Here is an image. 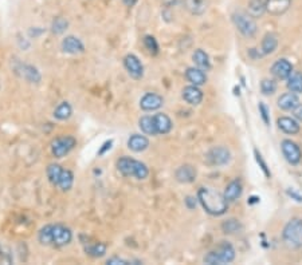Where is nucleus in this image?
I'll return each mask as SVG.
<instances>
[{
	"label": "nucleus",
	"instance_id": "f257e3e1",
	"mask_svg": "<svg viewBox=\"0 0 302 265\" xmlns=\"http://www.w3.org/2000/svg\"><path fill=\"white\" fill-rule=\"evenodd\" d=\"M198 199L204 210L211 216H222L228 208L224 196L211 188H200L198 190Z\"/></svg>",
	"mask_w": 302,
	"mask_h": 265
},
{
	"label": "nucleus",
	"instance_id": "f03ea898",
	"mask_svg": "<svg viewBox=\"0 0 302 265\" xmlns=\"http://www.w3.org/2000/svg\"><path fill=\"white\" fill-rule=\"evenodd\" d=\"M117 169L125 177H136L137 180H145L149 175L148 166L130 157H121L117 161Z\"/></svg>",
	"mask_w": 302,
	"mask_h": 265
},
{
	"label": "nucleus",
	"instance_id": "7ed1b4c3",
	"mask_svg": "<svg viewBox=\"0 0 302 265\" xmlns=\"http://www.w3.org/2000/svg\"><path fill=\"white\" fill-rule=\"evenodd\" d=\"M282 240L289 249H300V248H302L301 218H293L285 225L282 232Z\"/></svg>",
	"mask_w": 302,
	"mask_h": 265
},
{
	"label": "nucleus",
	"instance_id": "20e7f679",
	"mask_svg": "<svg viewBox=\"0 0 302 265\" xmlns=\"http://www.w3.org/2000/svg\"><path fill=\"white\" fill-rule=\"evenodd\" d=\"M235 259V249L227 241H222L214 251L208 252L204 257V263L210 265L228 264Z\"/></svg>",
	"mask_w": 302,
	"mask_h": 265
},
{
	"label": "nucleus",
	"instance_id": "39448f33",
	"mask_svg": "<svg viewBox=\"0 0 302 265\" xmlns=\"http://www.w3.org/2000/svg\"><path fill=\"white\" fill-rule=\"evenodd\" d=\"M232 22L235 24L236 30L246 38H253L257 33L255 19L246 12H235L232 15Z\"/></svg>",
	"mask_w": 302,
	"mask_h": 265
},
{
	"label": "nucleus",
	"instance_id": "423d86ee",
	"mask_svg": "<svg viewBox=\"0 0 302 265\" xmlns=\"http://www.w3.org/2000/svg\"><path fill=\"white\" fill-rule=\"evenodd\" d=\"M76 138L71 135H63V137L55 138L51 142V153L55 158H63L76 147Z\"/></svg>",
	"mask_w": 302,
	"mask_h": 265
},
{
	"label": "nucleus",
	"instance_id": "0eeeda50",
	"mask_svg": "<svg viewBox=\"0 0 302 265\" xmlns=\"http://www.w3.org/2000/svg\"><path fill=\"white\" fill-rule=\"evenodd\" d=\"M206 160L210 165L213 166H223L227 165L230 160H231V154L230 150L224 146H216L213 147L206 156Z\"/></svg>",
	"mask_w": 302,
	"mask_h": 265
},
{
	"label": "nucleus",
	"instance_id": "6e6552de",
	"mask_svg": "<svg viewBox=\"0 0 302 265\" xmlns=\"http://www.w3.org/2000/svg\"><path fill=\"white\" fill-rule=\"evenodd\" d=\"M73 240V233L65 225H51V245L65 246Z\"/></svg>",
	"mask_w": 302,
	"mask_h": 265
},
{
	"label": "nucleus",
	"instance_id": "1a4fd4ad",
	"mask_svg": "<svg viewBox=\"0 0 302 265\" xmlns=\"http://www.w3.org/2000/svg\"><path fill=\"white\" fill-rule=\"evenodd\" d=\"M281 149H282L283 157L286 158V161H288L289 164H292V165L300 164L302 158V152L297 143L293 142L290 139H285V141H282Z\"/></svg>",
	"mask_w": 302,
	"mask_h": 265
},
{
	"label": "nucleus",
	"instance_id": "9d476101",
	"mask_svg": "<svg viewBox=\"0 0 302 265\" xmlns=\"http://www.w3.org/2000/svg\"><path fill=\"white\" fill-rule=\"evenodd\" d=\"M124 66L133 79H141L144 76V66L136 55L128 54L127 57L124 58Z\"/></svg>",
	"mask_w": 302,
	"mask_h": 265
},
{
	"label": "nucleus",
	"instance_id": "9b49d317",
	"mask_svg": "<svg viewBox=\"0 0 302 265\" xmlns=\"http://www.w3.org/2000/svg\"><path fill=\"white\" fill-rule=\"evenodd\" d=\"M292 72L293 66L288 59H278V61L275 62L273 66H271V74H273L277 79H279V81L288 79Z\"/></svg>",
	"mask_w": 302,
	"mask_h": 265
},
{
	"label": "nucleus",
	"instance_id": "f8f14e48",
	"mask_svg": "<svg viewBox=\"0 0 302 265\" xmlns=\"http://www.w3.org/2000/svg\"><path fill=\"white\" fill-rule=\"evenodd\" d=\"M163 103H164L163 97H160L159 94H155V93H148L140 100V107L144 111H155V110L160 109Z\"/></svg>",
	"mask_w": 302,
	"mask_h": 265
},
{
	"label": "nucleus",
	"instance_id": "ddd939ff",
	"mask_svg": "<svg viewBox=\"0 0 302 265\" xmlns=\"http://www.w3.org/2000/svg\"><path fill=\"white\" fill-rule=\"evenodd\" d=\"M62 50L66 54L77 55V54L85 52V46H84V43L81 42V39L73 36V35H69L62 40Z\"/></svg>",
	"mask_w": 302,
	"mask_h": 265
},
{
	"label": "nucleus",
	"instance_id": "4468645a",
	"mask_svg": "<svg viewBox=\"0 0 302 265\" xmlns=\"http://www.w3.org/2000/svg\"><path fill=\"white\" fill-rule=\"evenodd\" d=\"M196 169L191 165H183L180 166L179 169L175 171L176 181L180 184H191L196 180Z\"/></svg>",
	"mask_w": 302,
	"mask_h": 265
},
{
	"label": "nucleus",
	"instance_id": "2eb2a0df",
	"mask_svg": "<svg viewBox=\"0 0 302 265\" xmlns=\"http://www.w3.org/2000/svg\"><path fill=\"white\" fill-rule=\"evenodd\" d=\"M183 98L187 103L196 106V104L202 103V100H203V91L199 89V86H187L183 90Z\"/></svg>",
	"mask_w": 302,
	"mask_h": 265
},
{
	"label": "nucleus",
	"instance_id": "dca6fc26",
	"mask_svg": "<svg viewBox=\"0 0 302 265\" xmlns=\"http://www.w3.org/2000/svg\"><path fill=\"white\" fill-rule=\"evenodd\" d=\"M300 106V99L296 93H286L278 98V107L283 111H294Z\"/></svg>",
	"mask_w": 302,
	"mask_h": 265
},
{
	"label": "nucleus",
	"instance_id": "f3484780",
	"mask_svg": "<svg viewBox=\"0 0 302 265\" xmlns=\"http://www.w3.org/2000/svg\"><path fill=\"white\" fill-rule=\"evenodd\" d=\"M292 4V0H266V12L271 15L285 14Z\"/></svg>",
	"mask_w": 302,
	"mask_h": 265
},
{
	"label": "nucleus",
	"instance_id": "a211bd4d",
	"mask_svg": "<svg viewBox=\"0 0 302 265\" xmlns=\"http://www.w3.org/2000/svg\"><path fill=\"white\" fill-rule=\"evenodd\" d=\"M149 146V139L141 134H133L128 139V147L134 153H141Z\"/></svg>",
	"mask_w": 302,
	"mask_h": 265
},
{
	"label": "nucleus",
	"instance_id": "6ab92c4d",
	"mask_svg": "<svg viewBox=\"0 0 302 265\" xmlns=\"http://www.w3.org/2000/svg\"><path fill=\"white\" fill-rule=\"evenodd\" d=\"M242 192H243L242 182L239 180H234L227 185L223 196H224V199H227V202H234V201H236V199L241 197Z\"/></svg>",
	"mask_w": 302,
	"mask_h": 265
},
{
	"label": "nucleus",
	"instance_id": "aec40b11",
	"mask_svg": "<svg viewBox=\"0 0 302 265\" xmlns=\"http://www.w3.org/2000/svg\"><path fill=\"white\" fill-rule=\"evenodd\" d=\"M185 78L191 82V85L195 86H202L207 82V75L202 68L199 67H189L185 71Z\"/></svg>",
	"mask_w": 302,
	"mask_h": 265
},
{
	"label": "nucleus",
	"instance_id": "412c9836",
	"mask_svg": "<svg viewBox=\"0 0 302 265\" xmlns=\"http://www.w3.org/2000/svg\"><path fill=\"white\" fill-rule=\"evenodd\" d=\"M153 121L156 125L157 134H168L172 130V121L171 118L164 113H159L153 115Z\"/></svg>",
	"mask_w": 302,
	"mask_h": 265
},
{
	"label": "nucleus",
	"instance_id": "4be33fe9",
	"mask_svg": "<svg viewBox=\"0 0 302 265\" xmlns=\"http://www.w3.org/2000/svg\"><path fill=\"white\" fill-rule=\"evenodd\" d=\"M277 123H278V128L286 134L294 135L300 132V125L296 119L289 118V117H281V118H278Z\"/></svg>",
	"mask_w": 302,
	"mask_h": 265
},
{
	"label": "nucleus",
	"instance_id": "5701e85b",
	"mask_svg": "<svg viewBox=\"0 0 302 265\" xmlns=\"http://www.w3.org/2000/svg\"><path fill=\"white\" fill-rule=\"evenodd\" d=\"M266 12V0H250L247 4V14L258 19Z\"/></svg>",
	"mask_w": 302,
	"mask_h": 265
},
{
	"label": "nucleus",
	"instance_id": "b1692460",
	"mask_svg": "<svg viewBox=\"0 0 302 265\" xmlns=\"http://www.w3.org/2000/svg\"><path fill=\"white\" fill-rule=\"evenodd\" d=\"M278 47V36L275 33H267L264 35L263 40H262V54L269 55L273 54Z\"/></svg>",
	"mask_w": 302,
	"mask_h": 265
},
{
	"label": "nucleus",
	"instance_id": "393cba45",
	"mask_svg": "<svg viewBox=\"0 0 302 265\" xmlns=\"http://www.w3.org/2000/svg\"><path fill=\"white\" fill-rule=\"evenodd\" d=\"M192 59H194L195 65H196L199 68L204 70V71L211 68V62H210V57H208L207 52L203 51L202 48H199V50H196V51L194 52V55H192Z\"/></svg>",
	"mask_w": 302,
	"mask_h": 265
},
{
	"label": "nucleus",
	"instance_id": "a878e982",
	"mask_svg": "<svg viewBox=\"0 0 302 265\" xmlns=\"http://www.w3.org/2000/svg\"><path fill=\"white\" fill-rule=\"evenodd\" d=\"M138 126L141 129V132L146 135H157L156 125H155L153 117H149V115L141 117L140 121H138Z\"/></svg>",
	"mask_w": 302,
	"mask_h": 265
},
{
	"label": "nucleus",
	"instance_id": "bb28decb",
	"mask_svg": "<svg viewBox=\"0 0 302 265\" xmlns=\"http://www.w3.org/2000/svg\"><path fill=\"white\" fill-rule=\"evenodd\" d=\"M288 89L292 93H302V72L293 71L288 78Z\"/></svg>",
	"mask_w": 302,
	"mask_h": 265
},
{
	"label": "nucleus",
	"instance_id": "cd10ccee",
	"mask_svg": "<svg viewBox=\"0 0 302 265\" xmlns=\"http://www.w3.org/2000/svg\"><path fill=\"white\" fill-rule=\"evenodd\" d=\"M73 114V109L69 102H62L57 106V109L54 110V118L58 121H67Z\"/></svg>",
	"mask_w": 302,
	"mask_h": 265
},
{
	"label": "nucleus",
	"instance_id": "c85d7f7f",
	"mask_svg": "<svg viewBox=\"0 0 302 265\" xmlns=\"http://www.w3.org/2000/svg\"><path fill=\"white\" fill-rule=\"evenodd\" d=\"M73 184H74V174H73V171L65 170V169H63L57 186H59L63 192H67V190L71 189Z\"/></svg>",
	"mask_w": 302,
	"mask_h": 265
},
{
	"label": "nucleus",
	"instance_id": "c756f323",
	"mask_svg": "<svg viewBox=\"0 0 302 265\" xmlns=\"http://www.w3.org/2000/svg\"><path fill=\"white\" fill-rule=\"evenodd\" d=\"M23 76L24 79L30 82V83H39L41 79H42L38 68H35L34 66H30V65H24L23 66Z\"/></svg>",
	"mask_w": 302,
	"mask_h": 265
},
{
	"label": "nucleus",
	"instance_id": "7c9ffc66",
	"mask_svg": "<svg viewBox=\"0 0 302 265\" xmlns=\"http://www.w3.org/2000/svg\"><path fill=\"white\" fill-rule=\"evenodd\" d=\"M62 171H63V169H62L61 165H58V164H50V165L47 166V170H46V174H47L48 181H50L52 185H55V186H57L58 181H59V177H61V174H62Z\"/></svg>",
	"mask_w": 302,
	"mask_h": 265
},
{
	"label": "nucleus",
	"instance_id": "2f4dec72",
	"mask_svg": "<svg viewBox=\"0 0 302 265\" xmlns=\"http://www.w3.org/2000/svg\"><path fill=\"white\" fill-rule=\"evenodd\" d=\"M85 252L89 256H91V257L98 259V257H102L106 253V244H104V242H95L93 245L86 246Z\"/></svg>",
	"mask_w": 302,
	"mask_h": 265
},
{
	"label": "nucleus",
	"instance_id": "473e14b6",
	"mask_svg": "<svg viewBox=\"0 0 302 265\" xmlns=\"http://www.w3.org/2000/svg\"><path fill=\"white\" fill-rule=\"evenodd\" d=\"M187 7L192 14H203L206 11V0H187Z\"/></svg>",
	"mask_w": 302,
	"mask_h": 265
},
{
	"label": "nucleus",
	"instance_id": "72a5a7b5",
	"mask_svg": "<svg viewBox=\"0 0 302 265\" xmlns=\"http://www.w3.org/2000/svg\"><path fill=\"white\" fill-rule=\"evenodd\" d=\"M242 225L239 224V221L238 220H234V218H231V220H227V221H224V223L222 224V229L223 232L227 233V234H232V233H236L241 231Z\"/></svg>",
	"mask_w": 302,
	"mask_h": 265
},
{
	"label": "nucleus",
	"instance_id": "f704fd0d",
	"mask_svg": "<svg viewBox=\"0 0 302 265\" xmlns=\"http://www.w3.org/2000/svg\"><path fill=\"white\" fill-rule=\"evenodd\" d=\"M67 27H69V22H67L65 18H55V19L52 20L51 30L52 33H57V35L65 33L67 30Z\"/></svg>",
	"mask_w": 302,
	"mask_h": 265
},
{
	"label": "nucleus",
	"instance_id": "c9c22d12",
	"mask_svg": "<svg viewBox=\"0 0 302 265\" xmlns=\"http://www.w3.org/2000/svg\"><path fill=\"white\" fill-rule=\"evenodd\" d=\"M38 240L42 245H51V225H46L41 229Z\"/></svg>",
	"mask_w": 302,
	"mask_h": 265
},
{
	"label": "nucleus",
	"instance_id": "e433bc0d",
	"mask_svg": "<svg viewBox=\"0 0 302 265\" xmlns=\"http://www.w3.org/2000/svg\"><path fill=\"white\" fill-rule=\"evenodd\" d=\"M144 46H145V48L151 55H157V52H159V43L155 39V36L146 35L145 38H144Z\"/></svg>",
	"mask_w": 302,
	"mask_h": 265
},
{
	"label": "nucleus",
	"instance_id": "4c0bfd02",
	"mask_svg": "<svg viewBox=\"0 0 302 265\" xmlns=\"http://www.w3.org/2000/svg\"><path fill=\"white\" fill-rule=\"evenodd\" d=\"M277 90V83L271 79H263L260 82V91L264 95H273Z\"/></svg>",
	"mask_w": 302,
	"mask_h": 265
},
{
	"label": "nucleus",
	"instance_id": "58836bf2",
	"mask_svg": "<svg viewBox=\"0 0 302 265\" xmlns=\"http://www.w3.org/2000/svg\"><path fill=\"white\" fill-rule=\"evenodd\" d=\"M254 153H255V160H257V162L259 164L260 169L263 170L264 175H266V177H270V171L269 169H267V165H266V162L263 161V158L260 156V153H258V150H255Z\"/></svg>",
	"mask_w": 302,
	"mask_h": 265
},
{
	"label": "nucleus",
	"instance_id": "ea45409f",
	"mask_svg": "<svg viewBox=\"0 0 302 265\" xmlns=\"http://www.w3.org/2000/svg\"><path fill=\"white\" fill-rule=\"evenodd\" d=\"M259 113H260V117H262V119H263V122L266 123V125H269L270 123L269 109H267V106H266L263 102H260L259 103Z\"/></svg>",
	"mask_w": 302,
	"mask_h": 265
},
{
	"label": "nucleus",
	"instance_id": "a19ab883",
	"mask_svg": "<svg viewBox=\"0 0 302 265\" xmlns=\"http://www.w3.org/2000/svg\"><path fill=\"white\" fill-rule=\"evenodd\" d=\"M106 264H109V265H128V264H130V261L124 260V259H120L118 256H113V257H110V259L106 261Z\"/></svg>",
	"mask_w": 302,
	"mask_h": 265
},
{
	"label": "nucleus",
	"instance_id": "79ce46f5",
	"mask_svg": "<svg viewBox=\"0 0 302 265\" xmlns=\"http://www.w3.org/2000/svg\"><path fill=\"white\" fill-rule=\"evenodd\" d=\"M185 205H187V208L188 209H195V206H196V199H195L194 197L188 196V197L185 199Z\"/></svg>",
	"mask_w": 302,
	"mask_h": 265
},
{
	"label": "nucleus",
	"instance_id": "37998d69",
	"mask_svg": "<svg viewBox=\"0 0 302 265\" xmlns=\"http://www.w3.org/2000/svg\"><path fill=\"white\" fill-rule=\"evenodd\" d=\"M112 143H113V141H108V142H105L104 145H102V147L99 149V152H98V156H102V154H105V152L106 150H110V147H112Z\"/></svg>",
	"mask_w": 302,
	"mask_h": 265
},
{
	"label": "nucleus",
	"instance_id": "c03bdc74",
	"mask_svg": "<svg viewBox=\"0 0 302 265\" xmlns=\"http://www.w3.org/2000/svg\"><path fill=\"white\" fill-rule=\"evenodd\" d=\"M294 117H296L298 121H302V104H300L297 109L294 110Z\"/></svg>",
	"mask_w": 302,
	"mask_h": 265
},
{
	"label": "nucleus",
	"instance_id": "a18cd8bd",
	"mask_svg": "<svg viewBox=\"0 0 302 265\" xmlns=\"http://www.w3.org/2000/svg\"><path fill=\"white\" fill-rule=\"evenodd\" d=\"M137 1H138V0H123V3L127 5V7H134Z\"/></svg>",
	"mask_w": 302,
	"mask_h": 265
},
{
	"label": "nucleus",
	"instance_id": "49530a36",
	"mask_svg": "<svg viewBox=\"0 0 302 265\" xmlns=\"http://www.w3.org/2000/svg\"><path fill=\"white\" fill-rule=\"evenodd\" d=\"M0 257H1V248H0Z\"/></svg>",
	"mask_w": 302,
	"mask_h": 265
}]
</instances>
